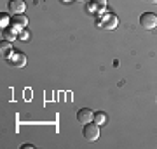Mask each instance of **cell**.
Segmentation results:
<instances>
[{"label":"cell","mask_w":157,"mask_h":149,"mask_svg":"<svg viewBox=\"0 0 157 149\" xmlns=\"http://www.w3.org/2000/svg\"><path fill=\"white\" fill-rule=\"evenodd\" d=\"M35 146L33 144H25V146H23V149H33Z\"/></svg>","instance_id":"14"},{"label":"cell","mask_w":157,"mask_h":149,"mask_svg":"<svg viewBox=\"0 0 157 149\" xmlns=\"http://www.w3.org/2000/svg\"><path fill=\"white\" fill-rule=\"evenodd\" d=\"M2 37H4V40H7V42H14V40L17 38V33L14 31V28H4V33H2Z\"/></svg>","instance_id":"9"},{"label":"cell","mask_w":157,"mask_h":149,"mask_svg":"<svg viewBox=\"0 0 157 149\" xmlns=\"http://www.w3.org/2000/svg\"><path fill=\"white\" fill-rule=\"evenodd\" d=\"M93 5H94V9H96V12L100 14L105 7H107V0H93Z\"/></svg>","instance_id":"11"},{"label":"cell","mask_w":157,"mask_h":149,"mask_svg":"<svg viewBox=\"0 0 157 149\" xmlns=\"http://www.w3.org/2000/svg\"><path fill=\"white\" fill-rule=\"evenodd\" d=\"M140 24L145 30H155L157 28V16L154 12H145L140 16Z\"/></svg>","instance_id":"2"},{"label":"cell","mask_w":157,"mask_h":149,"mask_svg":"<svg viewBox=\"0 0 157 149\" xmlns=\"http://www.w3.org/2000/svg\"><path fill=\"white\" fill-rule=\"evenodd\" d=\"M17 38H21V40H26V38H28V31H26V30H23L21 33L17 35Z\"/></svg>","instance_id":"13"},{"label":"cell","mask_w":157,"mask_h":149,"mask_svg":"<svg viewBox=\"0 0 157 149\" xmlns=\"http://www.w3.org/2000/svg\"><path fill=\"white\" fill-rule=\"evenodd\" d=\"M150 2H152V4H157V0H150Z\"/></svg>","instance_id":"15"},{"label":"cell","mask_w":157,"mask_h":149,"mask_svg":"<svg viewBox=\"0 0 157 149\" xmlns=\"http://www.w3.org/2000/svg\"><path fill=\"white\" fill-rule=\"evenodd\" d=\"M26 24H28V19H26L25 14H16V16L11 17V26L14 28V31H16L17 35L26 28Z\"/></svg>","instance_id":"3"},{"label":"cell","mask_w":157,"mask_h":149,"mask_svg":"<svg viewBox=\"0 0 157 149\" xmlns=\"http://www.w3.org/2000/svg\"><path fill=\"white\" fill-rule=\"evenodd\" d=\"M94 123H98V125H101V127H103V125H105V123H107V115H105V113H94Z\"/></svg>","instance_id":"10"},{"label":"cell","mask_w":157,"mask_h":149,"mask_svg":"<svg viewBox=\"0 0 157 149\" xmlns=\"http://www.w3.org/2000/svg\"><path fill=\"white\" fill-rule=\"evenodd\" d=\"M77 2H86V0H77Z\"/></svg>","instance_id":"16"},{"label":"cell","mask_w":157,"mask_h":149,"mask_svg":"<svg viewBox=\"0 0 157 149\" xmlns=\"http://www.w3.org/2000/svg\"><path fill=\"white\" fill-rule=\"evenodd\" d=\"M82 133H84V137L87 139V140L94 142V140L100 139V125H98V123H86Z\"/></svg>","instance_id":"1"},{"label":"cell","mask_w":157,"mask_h":149,"mask_svg":"<svg viewBox=\"0 0 157 149\" xmlns=\"http://www.w3.org/2000/svg\"><path fill=\"white\" fill-rule=\"evenodd\" d=\"M0 52H2V55L6 57V59H9L14 52H12V42H7V40H4L2 42V45H0Z\"/></svg>","instance_id":"8"},{"label":"cell","mask_w":157,"mask_h":149,"mask_svg":"<svg viewBox=\"0 0 157 149\" xmlns=\"http://www.w3.org/2000/svg\"><path fill=\"white\" fill-rule=\"evenodd\" d=\"M9 23H11V21H9V17L2 14V17H0V26H2V28H6L7 24H9Z\"/></svg>","instance_id":"12"},{"label":"cell","mask_w":157,"mask_h":149,"mask_svg":"<svg viewBox=\"0 0 157 149\" xmlns=\"http://www.w3.org/2000/svg\"><path fill=\"white\" fill-rule=\"evenodd\" d=\"M103 28L105 30H115L117 28V24H119V17L115 16V14H110V12H107L105 16H103Z\"/></svg>","instance_id":"6"},{"label":"cell","mask_w":157,"mask_h":149,"mask_svg":"<svg viewBox=\"0 0 157 149\" xmlns=\"http://www.w3.org/2000/svg\"><path fill=\"white\" fill-rule=\"evenodd\" d=\"M63 2H70V0H63Z\"/></svg>","instance_id":"17"},{"label":"cell","mask_w":157,"mask_h":149,"mask_svg":"<svg viewBox=\"0 0 157 149\" xmlns=\"http://www.w3.org/2000/svg\"><path fill=\"white\" fill-rule=\"evenodd\" d=\"M7 61L11 62L12 66H16V68H23L25 64H26V55L23 54V52H14V54L7 59Z\"/></svg>","instance_id":"7"},{"label":"cell","mask_w":157,"mask_h":149,"mask_svg":"<svg viewBox=\"0 0 157 149\" xmlns=\"http://www.w3.org/2000/svg\"><path fill=\"white\" fill-rule=\"evenodd\" d=\"M7 9H9V14L16 16V14H23L26 11V4H25V0H9Z\"/></svg>","instance_id":"4"},{"label":"cell","mask_w":157,"mask_h":149,"mask_svg":"<svg viewBox=\"0 0 157 149\" xmlns=\"http://www.w3.org/2000/svg\"><path fill=\"white\" fill-rule=\"evenodd\" d=\"M77 120H78V123H82V125L91 123L94 120V113H93L89 108H82V109H78V113H77Z\"/></svg>","instance_id":"5"}]
</instances>
